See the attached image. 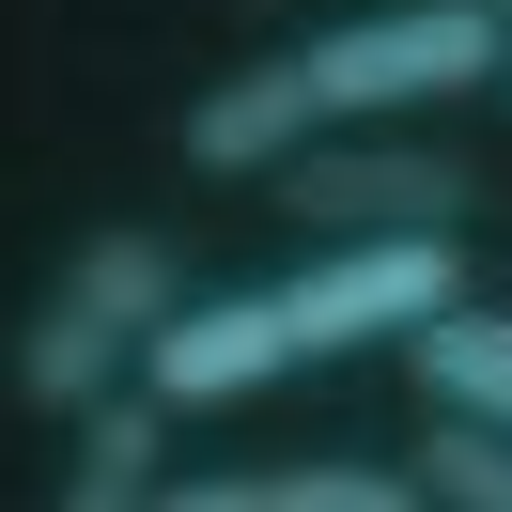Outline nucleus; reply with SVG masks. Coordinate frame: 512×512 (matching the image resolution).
I'll return each mask as SVG.
<instances>
[{
  "instance_id": "nucleus-10",
  "label": "nucleus",
  "mask_w": 512,
  "mask_h": 512,
  "mask_svg": "<svg viewBox=\"0 0 512 512\" xmlns=\"http://www.w3.org/2000/svg\"><path fill=\"white\" fill-rule=\"evenodd\" d=\"M218 16H249V32H264V16H280V0H218Z\"/></svg>"
},
{
  "instance_id": "nucleus-4",
  "label": "nucleus",
  "mask_w": 512,
  "mask_h": 512,
  "mask_svg": "<svg viewBox=\"0 0 512 512\" xmlns=\"http://www.w3.org/2000/svg\"><path fill=\"white\" fill-rule=\"evenodd\" d=\"M264 202H280L295 233H404V218L466 233L481 171L450 156V140H419V125H311L280 171H264Z\"/></svg>"
},
{
  "instance_id": "nucleus-9",
  "label": "nucleus",
  "mask_w": 512,
  "mask_h": 512,
  "mask_svg": "<svg viewBox=\"0 0 512 512\" xmlns=\"http://www.w3.org/2000/svg\"><path fill=\"white\" fill-rule=\"evenodd\" d=\"M404 497H435V512H512V435H497V419L419 404V435H404Z\"/></svg>"
},
{
  "instance_id": "nucleus-6",
  "label": "nucleus",
  "mask_w": 512,
  "mask_h": 512,
  "mask_svg": "<svg viewBox=\"0 0 512 512\" xmlns=\"http://www.w3.org/2000/svg\"><path fill=\"white\" fill-rule=\"evenodd\" d=\"M311 125H326V109H311V78H295V47H249L233 78H202V94L171 109V156H187L202 187H264Z\"/></svg>"
},
{
  "instance_id": "nucleus-12",
  "label": "nucleus",
  "mask_w": 512,
  "mask_h": 512,
  "mask_svg": "<svg viewBox=\"0 0 512 512\" xmlns=\"http://www.w3.org/2000/svg\"><path fill=\"white\" fill-rule=\"evenodd\" d=\"M497 94H512V63H497Z\"/></svg>"
},
{
  "instance_id": "nucleus-7",
  "label": "nucleus",
  "mask_w": 512,
  "mask_h": 512,
  "mask_svg": "<svg viewBox=\"0 0 512 512\" xmlns=\"http://www.w3.org/2000/svg\"><path fill=\"white\" fill-rule=\"evenodd\" d=\"M404 373H419V404L512 435V295H450V311H419V326H404Z\"/></svg>"
},
{
  "instance_id": "nucleus-8",
  "label": "nucleus",
  "mask_w": 512,
  "mask_h": 512,
  "mask_svg": "<svg viewBox=\"0 0 512 512\" xmlns=\"http://www.w3.org/2000/svg\"><path fill=\"white\" fill-rule=\"evenodd\" d=\"M63 435H78V450H63V512H125V497H156V481H171V466H156V450H171V404H156L140 373L94 388Z\"/></svg>"
},
{
  "instance_id": "nucleus-3",
  "label": "nucleus",
  "mask_w": 512,
  "mask_h": 512,
  "mask_svg": "<svg viewBox=\"0 0 512 512\" xmlns=\"http://www.w3.org/2000/svg\"><path fill=\"white\" fill-rule=\"evenodd\" d=\"M264 295H280V342H295V373H311V357H373V342H404L419 311L481 295V264H466V233L404 218V233H311V264L264 280Z\"/></svg>"
},
{
  "instance_id": "nucleus-11",
  "label": "nucleus",
  "mask_w": 512,
  "mask_h": 512,
  "mask_svg": "<svg viewBox=\"0 0 512 512\" xmlns=\"http://www.w3.org/2000/svg\"><path fill=\"white\" fill-rule=\"evenodd\" d=\"M481 16H497V32H512V0H481Z\"/></svg>"
},
{
  "instance_id": "nucleus-1",
  "label": "nucleus",
  "mask_w": 512,
  "mask_h": 512,
  "mask_svg": "<svg viewBox=\"0 0 512 512\" xmlns=\"http://www.w3.org/2000/svg\"><path fill=\"white\" fill-rule=\"evenodd\" d=\"M171 295H187V249H171L156 218L78 233V249L47 264V295L0 326V404H16V419H78L94 388H125V373H140V342H156Z\"/></svg>"
},
{
  "instance_id": "nucleus-2",
  "label": "nucleus",
  "mask_w": 512,
  "mask_h": 512,
  "mask_svg": "<svg viewBox=\"0 0 512 512\" xmlns=\"http://www.w3.org/2000/svg\"><path fill=\"white\" fill-rule=\"evenodd\" d=\"M497 63H512V32L481 0H373V16H326L295 47V78H311L326 125H419L450 94H497Z\"/></svg>"
},
{
  "instance_id": "nucleus-5",
  "label": "nucleus",
  "mask_w": 512,
  "mask_h": 512,
  "mask_svg": "<svg viewBox=\"0 0 512 512\" xmlns=\"http://www.w3.org/2000/svg\"><path fill=\"white\" fill-rule=\"evenodd\" d=\"M280 373H295V342H280V295H264V280H233V295H171L156 342H140V388H156L171 419L264 404Z\"/></svg>"
}]
</instances>
